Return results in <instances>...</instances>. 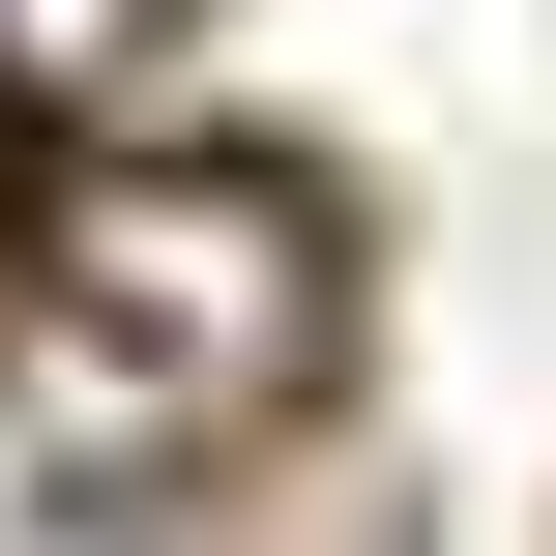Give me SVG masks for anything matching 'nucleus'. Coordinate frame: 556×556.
Wrapping results in <instances>:
<instances>
[{
  "label": "nucleus",
  "instance_id": "1",
  "mask_svg": "<svg viewBox=\"0 0 556 556\" xmlns=\"http://www.w3.org/2000/svg\"><path fill=\"white\" fill-rule=\"evenodd\" d=\"M29 352H59V410H117V440L293 410V381H323V205L235 176V147H88V176L29 205Z\"/></svg>",
  "mask_w": 556,
  "mask_h": 556
},
{
  "label": "nucleus",
  "instance_id": "2",
  "mask_svg": "<svg viewBox=\"0 0 556 556\" xmlns=\"http://www.w3.org/2000/svg\"><path fill=\"white\" fill-rule=\"evenodd\" d=\"M117 29H147V0H0V59H29V88H88Z\"/></svg>",
  "mask_w": 556,
  "mask_h": 556
}]
</instances>
